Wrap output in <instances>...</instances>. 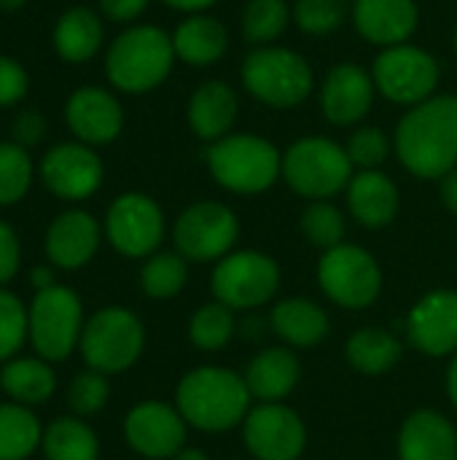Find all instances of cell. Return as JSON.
<instances>
[{
  "mask_svg": "<svg viewBox=\"0 0 457 460\" xmlns=\"http://www.w3.org/2000/svg\"><path fill=\"white\" fill-rule=\"evenodd\" d=\"M393 151L407 172L442 181L457 167V94H434L401 116Z\"/></svg>",
  "mask_w": 457,
  "mask_h": 460,
  "instance_id": "obj_1",
  "label": "cell"
},
{
  "mask_svg": "<svg viewBox=\"0 0 457 460\" xmlns=\"http://www.w3.org/2000/svg\"><path fill=\"white\" fill-rule=\"evenodd\" d=\"M183 420L199 431H229L250 412V391L245 377L226 367H197L183 375L175 394Z\"/></svg>",
  "mask_w": 457,
  "mask_h": 460,
  "instance_id": "obj_2",
  "label": "cell"
},
{
  "mask_svg": "<svg viewBox=\"0 0 457 460\" xmlns=\"http://www.w3.org/2000/svg\"><path fill=\"white\" fill-rule=\"evenodd\" d=\"M175 65L172 35L154 24H132L105 54L108 81L127 94L154 92L167 81Z\"/></svg>",
  "mask_w": 457,
  "mask_h": 460,
  "instance_id": "obj_3",
  "label": "cell"
},
{
  "mask_svg": "<svg viewBox=\"0 0 457 460\" xmlns=\"http://www.w3.org/2000/svg\"><path fill=\"white\" fill-rule=\"evenodd\" d=\"M205 162L218 186L242 197L269 191L283 175V154L277 146L250 132H232L210 143Z\"/></svg>",
  "mask_w": 457,
  "mask_h": 460,
  "instance_id": "obj_4",
  "label": "cell"
},
{
  "mask_svg": "<svg viewBox=\"0 0 457 460\" xmlns=\"http://www.w3.org/2000/svg\"><path fill=\"white\" fill-rule=\"evenodd\" d=\"M245 92L269 108H296L302 105L312 86L315 73L307 57L286 46H256L240 67Z\"/></svg>",
  "mask_w": 457,
  "mask_h": 460,
  "instance_id": "obj_5",
  "label": "cell"
},
{
  "mask_svg": "<svg viewBox=\"0 0 457 460\" xmlns=\"http://www.w3.org/2000/svg\"><path fill=\"white\" fill-rule=\"evenodd\" d=\"M356 167L342 143L310 135L294 140L283 154V181L307 199H331L347 189Z\"/></svg>",
  "mask_w": 457,
  "mask_h": 460,
  "instance_id": "obj_6",
  "label": "cell"
},
{
  "mask_svg": "<svg viewBox=\"0 0 457 460\" xmlns=\"http://www.w3.org/2000/svg\"><path fill=\"white\" fill-rule=\"evenodd\" d=\"M145 348V329L140 318L119 305L97 310L86 323L78 350L89 369L102 375H121L137 364Z\"/></svg>",
  "mask_w": 457,
  "mask_h": 460,
  "instance_id": "obj_7",
  "label": "cell"
},
{
  "mask_svg": "<svg viewBox=\"0 0 457 460\" xmlns=\"http://www.w3.org/2000/svg\"><path fill=\"white\" fill-rule=\"evenodd\" d=\"M30 345L48 361H65L81 342L83 334V302L67 286H51L38 291L30 302Z\"/></svg>",
  "mask_w": 457,
  "mask_h": 460,
  "instance_id": "obj_8",
  "label": "cell"
},
{
  "mask_svg": "<svg viewBox=\"0 0 457 460\" xmlns=\"http://www.w3.org/2000/svg\"><path fill=\"white\" fill-rule=\"evenodd\" d=\"M372 78L385 100L412 108L436 94L442 67L428 49L415 43H399L380 49L372 62Z\"/></svg>",
  "mask_w": 457,
  "mask_h": 460,
  "instance_id": "obj_9",
  "label": "cell"
},
{
  "mask_svg": "<svg viewBox=\"0 0 457 460\" xmlns=\"http://www.w3.org/2000/svg\"><path fill=\"white\" fill-rule=\"evenodd\" d=\"M318 283L334 305L364 310L374 305L382 291V270L369 251L342 243L323 251L318 261Z\"/></svg>",
  "mask_w": 457,
  "mask_h": 460,
  "instance_id": "obj_10",
  "label": "cell"
},
{
  "mask_svg": "<svg viewBox=\"0 0 457 460\" xmlns=\"http://www.w3.org/2000/svg\"><path fill=\"white\" fill-rule=\"evenodd\" d=\"M210 288L218 302L232 310H253L267 305L280 288V267L261 251H232L213 275Z\"/></svg>",
  "mask_w": 457,
  "mask_h": 460,
  "instance_id": "obj_11",
  "label": "cell"
},
{
  "mask_svg": "<svg viewBox=\"0 0 457 460\" xmlns=\"http://www.w3.org/2000/svg\"><path fill=\"white\" fill-rule=\"evenodd\" d=\"M172 237L186 261H221L237 245L240 221L229 205L205 199L178 216Z\"/></svg>",
  "mask_w": 457,
  "mask_h": 460,
  "instance_id": "obj_12",
  "label": "cell"
},
{
  "mask_svg": "<svg viewBox=\"0 0 457 460\" xmlns=\"http://www.w3.org/2000/svg\"><path fill=\"white\" fill-rule=\"evenodd\" d=\"M105 237L127 259H148L164 240V213L156 199L140 191L116 197L105 213Z\"/></svg>",
  "mask_w": 457,
  "mask_h": 460,
  "instance_id": "obj_13",
  "label": "cell"
},
{
  "mask_svg": "<svg viewBox=\"0 0 457 460\" xmlns=\"http://www.w3.org/2000/svg\"><path fill=\"white\" fill-rule=\"evenodd\" d=\"M242 439L256 460H299L307 447V429L291 407L275 402L245 415Z\"/></svg>",
  "mask_w": 457,
  "mask_h": 460,
  "instance_id": "obj_14",
  "label": "cell"
},
{
  "mask_svg": "<svg viewBox=\"0 0 457 460\" xmlns=\"http://www.w3.org/2000/svg\"><path fill=\"white\" fill-rule=\"evenodd\" d=\"M40 181L43 186L67 202H81L89 199L105 178V167L100 154L86 146V143H59L48 148L40 159Z\"/></svg>",
  "mask_w": 457,
  "mask_h": 460,
  "instance_id": "obj_15",
  "label": "cell"
},
{
  "mask_svg": "<svg viewBox=\"0 0 457 460\" xmlns=\"http://www.w3.org/2000/svg\"><path fill=\"white\" fill-rule=\"evenodd\" d=\"M186 420L178 407L164 402H140L124 418L127 445L151 460L175 458L186 445Z\"/></svg>",
  "mask_w": 457,
  "mask_h": 460,
  "instance_id": "obj_16",
  "label": "cell"
},
{
  "mask_svg": "<svg viewBox=\"0 0 457 460\" xmlns=\"http://www.w3.org/2000/svg\"><path fill=\"white\" fill-rule=\"evenodd\" d=\"M374 94L377 86L372 70L356 62H339L321 84V113L334 127L361 124L374 108Z\"/></svg>",
  "mask_w": 457,
  "mask_h": 460,
  "instance_id": "obj_17",
  "label": "cell"
},
{
  "mask_svg": "<svg viewBox=\"0 0 457 460\" xmlns=\"http://www.w3.org/2000/svg\"><path fill=\"white\" fill-rule=\"evenodd\" d=\"M407 337L423 356L444 358L457 353V291L426 294L409 313Z\"/></svg>",
  "mask_w": 457,
  "mask_h": 460,
  "instance_id": "obj_18",
  "label": "cell"
},
{
  "mask_svg": "<svg viewBox=\"0 0 457 460\" xmlns=\"http://www.w3.org/2000/svg\"><path fill=\"white\" fill-rule=\"evenodd\" d=\"M65 121L78 143L105 146L121 135L124 111L116 94L102 86H81L65 102Z\"/></svg>",
  "mask_w": 457,
  "mask_h": 460,
  "instance_id": "obj_19",
  "label": "cell"
},
{
  "mask_svg": "<svg viewBox=\"0 0 457 460\" xmlns=\"http://www.w3.org/2000/svg\"><path fill=\"white\" fill-rule=\"evenodd\" d=\"M350 19L364 40L388 49L409 43L420 24V8L415 0H353Z\"/></svg>",
  "mask_w": 457,
  "mask_h": 460,
  "instance_id": "obj_20",
  "label": "cell"
},
{
  "mask_svg": "<svg viewBox=\"0 0 457 460\" xmlns=\"http://www.w3.org/2000/svg\"><path fill=\"white\" fill-rule=\"evenodd\" d=\"M48 264L65 272L86 267L100 248V224L86 210H65L46 229Z\"/></svg>",
  "mask_w": 457,
  "mask_h": 460,
  "instance_id": "obj_21",
  "label": "cell"
},
{
  "mask_svg": "<svg viewBox=\"0 0 457 460\" xmlns=\"http://www.w3.org/2000/svg\"><path fill=\"white\" fill-rule=\"evenodd\" d=\"M237 113H240L237 92L226 81H218V78L199 84L191 92L189 105H186V121L191 132L205 143H215L232 135Z\"/></svg>",
  "mask_w": 457,
  "mask_h": 460,
  "instance_id": "obj_22",
  "label": "cell"
},
{
  "mask_svg": "<svg viewBox=\"0 0 457 460\" xmlns=\"http://www.w3.org/2000/svg\"><path fill=\"white\" fill-rule=\"evenodd\" d=\"M401 460H457L455 426L434 410L412 412L399 434Z\"/></svg>",
  "mask_w": 457,
  "mask_h": 460,
  "instance_id": "obj_23",
  "label": "cell"
},
{
  "mask_svg": "<svg viewBox=\"0 0 457 460\" xmlns=\"http://www.w3.org/2000/svg\"><path fill=\"white\" fill-rule=\"evenodd\" d=\"M345 191L353 218L366 229L388 226L401 205L399 186L382 170H358Z\"/></svg>",
  "mask_w": 457,
  "mask_h": 460,
  "instance_id": "obj_24",
  "label": "cell"
},
{
  "mask_svg": "<svg viewBox=\"0 0 457 460\" xmlns=\"http://www.w3.org/2000/svg\"><path fill=\"white\" fill-rule=\"evenodd\" d=\"M242 377L250 391V399H259L261 404H275L291 396L302 377V364L294 350L269 348L248 364Z\"/></svg>",
  "mask_w": 457,
  "mask_h": 460,
  "instance_id": "obj_25",
  "label": "cell"
},
{
  "mask_svg": "<svg viewBox=\"0 0 457 460\" xmlns=\"http://www.w3.org/2000/svg\"><path fill=\"white\" fill-rule=\"evenodd\" d=\"M175 57L191 67H210L229 51V30L210 13H189L172 32Z\"/></svg>",
  "mask_w": 457,
  "mask_h": 460,
  "instance_id": "obj_26",
  "label": "cell"
},
{
  "mask_svg": "<svg viewBox=\"0 0 457 460\" xmlns=\"http://www.w3.org/2000/svg\"><path fill=\"white\" fill-rule=\"evenodd\" d=\"M272 332L291 348H315L329 337L331 321L312 299H283L272 310Z\"/></svg>",
  "mask_w": 457,
  "mask_h": 460,
  "instance_id": "obj_27",
  "label": "cell"
},
{
  "mask_svg": "<svg viewBox=\"0 0 457 460\" xmlns=\"http://www.w3.org/2000/svg\"><path fill=\"white\" fill-rule=\"evenodd\" d=\"M51 38H54L57 54L65 62L81 65V62H89L100 51L105 40V27H102V19L92 8L73 5L57 19Z\"/></svg>",
  "mask_w": 457,
  "mask_h": 460,
  "instance_id": "obj_28",
  "label": "cell"
},
{
  "mask_svg": "<svg viewBox=\"0 0 457 460\" xmlns=\"http://www.w3.org/2000/svg\"><path fill=\"white\" fill-rule=\"evenodd\" d=\"M0 388L11 402L22 407H38L54 396L57 375L51 364L43 361L40 356H16L3 364Z\"/></svg>",
  "mask_w": 457,
  "mask_h": 460,
  "instance_id": "obj_29",
  "label": "cell"
},
{
  "mask_svg": "<svg viewBox=\"0 0 457 460\" xmlns=\"http://www.w3.org/2000/svg\"><path fill=\"white\" fill-rule=\"evenodd\" d=\"M345 356L356 372L369 375V377H380L401 361L404 348L391 332H385L380 326H366V329H358L347 340Z\"/></svg>",
  "mask_w": 457,
  "mask_h": 460,
  "instance_id": "obj_30",
  "label": "cell"
},
{
  "mask_svg": "<svg viewBox=\"0 0 457 460\" xmlns=\"http://www.w3.org/2000/svg\"><path fill=\"white\" fill-rule=\"evenodd\" d=\"M40 450L46 460H97L100 439L83 418H57L43 429Z\"/></svg>",
  "mask_w": 457,
  "mask_h": 460,
  "instance_id": "obj_31",
  "label": "cell"
},
{
  "mask_svg": "<svg viewBox=\"0 0 457 460\" xmlns=\"http://www.w3.org/2000/svg\"><path fill=\"white\" fill-rule=\"evenodd\" d=\"M43 442V426L30 407L0 404V460H27Z\"/></svg>",
  "mask_w": 457,
  "mask_h": 460,
  "instance_id": "obj_32",
  "label": "cell"
},
{
  "mask_svg": "<svg viewBox=\"0 0 457 460\" xmlns=\"http://www.w3.org/2000/svg\"><path fill=\"white\" fill-rule=\"evenodd\" d=\"M294 22V13L286 0H248L242 8V35L256 46H272Z\"/></svg>",
  "mask_w": 457,
  "mask_h": 460,
  "instance_id": "obj_33",
  "label": "cell"
},
{
  "mask_svg": "<svg viewBox=\"0 0 457 460\" xmlns=\"http://www.w3.org/2000/svg\"><path fill=\"white\" fill-rule=\"evenodd\" d=\"M189 267L180 253H154L140 270V288L151 299H172L186 288Z\"/></svg>",
  "mask_w": 457,
  "mask_h": 460,
  "instance_id": "obj_34",
  "label": "cell"
},
{
  "mask_svg": "<svg viewBox=\"0 0 457 460\" xmlns=\"http://www.w3.org/2000/svg\"><path fill=\"white\" fill-rule=\"evenodd\" d=\"M234 332H237L234 310L226 307L218 299L210 302V305H202L189 321V340L199 350H221V348H226L229 340L234 337Z\"/></svg>",
  "mask_w": 457,
  "mask_h": 460,
  "instance_id": "obj_35",
  "label": "cell"
},
{
  "mask_svg": "<svg viewBox=\"0 0 457 460\" xmlns=\"http://www.w3.org/2000/svg\"><path fill=\"white\" fill-rule=\"evenodd\" d=\"M32 159L30 151L13 140L0 143V208L16 205L27 197L32 186Z\"/></svg>",
  "mask_w": 457,
  "mask_h": 460,
  "instance_id": "obj_36",
  "label": "cell"
},
{
  "mask_svg": "<svg viewBox=\"0 0 457 460\" xmlns=\"http://www.w3.org/2000/svg\"><path fill=\"white\" fill-rule=\"evenodd\" d=\"M299 226L302 234L321 251H331L345 243V213L329 199L310 202L299 218Z\"/></svg>",
  "mask_w": 457,
  "mask_h": 460,
  "instance_id": "obj_37",
  "label": "cell"
},
{
  "mask_svg": "<svg viewBox=\"0 0 457 460\" xmlns=\"http://www.w3.org/2000/svg\"><path fill=\"white\" fill-rule=\"evenodd\" d=\"M30 340V310L8 288H0V364L16 358Z\"/></svg>",
  "mask_w": 457,
  "mask_h": 460,
  "instance_id": "obj_38",
  "label": "cell"
},
{
  "mask_svg": "<svg viewBox=\"0 0 457 460\" xmlns=\"http://www.w3.org/2000/svg\"><path fill=\"white\" fill-rule=\"evenodd\" d=\"M291 13H294V24L302 32L331 35L345 24L350 13V3L347 0H296Z\"/></svg>",
  "mask_w": 457,
  "mask_h": 460,
  "instance_id": "obj_39",
  "label": "cell"
},
{
  "mask_svg": "<svg viewBox=\"0 0 457 460\" xmlns=\"http://www.w3.org/2000/svg\"><path fill=\"white\" fill-rule=\"evenodd\" d=\"M108 399H110V383L108 375L102 372L83 369L67 385V407L75 418H89L102 412Z\"/></svg>",
  "mask_w": 457,
  "mask_h": 460,
  "instance_id": "obj_40",
  "label": "cell"
},
{
  "mask_svg": "<svg viewBox=\"0 0 457 460\" xmlns=\"http://www.w3.org/2000/svg\"><path fill=\"white\" fill-rule=\"evenodd\" d=\"M391 137L380 127H358L345 143V151L356 170H380L391 156Z\"/></svg>",
  "mask_w": 457,
  "mask_h": 460,
  "instance_id": "obj_41",
  "label": "cell"
},
{
  "mask_svg": "<svg viewBox=\"0 0 457 460\" xmlns=\"http://www.w3.org/2000/svg\"><path fill=\"white\" fill-rule=\"evenodd\" d=\"M30 89V75L19 59L0 54V108H11L24 100Z\"/></svg>",
  "mask_w": 457,
  "mask_h": 460,
  "instance_id": "obj_42",
  "label": "cell"
},
{
  "mask_svg": "<svg viewBox=\"0 0 457 460\" xmlns=\"http://www.w3.org/2000/svg\"><path fill=\"white\" fill-rule=\"evenodd\" d=\"M46 116L35 108H24L11 121V140L22 148H32L46 137Z\"/></svg>",
  "mask_w": 457,
  "mask_h": 460,
  "instance_id": "obj_43",
  "label": "cell"
},
{
  "mask_svg": "<svg viewBox=\"0 0 457 460\" xmlns=\"http://www.w3.org/2000/svg\"><path fill=\"white\" fill-rule=\"evenodd\" d=\"M22 267V243L8 221L0 218V288L19 275Z\"/></svg>",
  "mask_w": 457,
  "mask_h": 460,
  "instance_id": "obj_44",
  "label": "cell"
},
{
  "mask_svg": "<svg viewBox=\"0 0 457 460\" xmlns=\"http://www.w3.org/2000/svg\"><path fill=\"white\" fill-rule=\"evenodd\" d=\"M148 3L151 0H100V11L110 22L129 24L148 8Z\"/></svg>",
  "mask_w": 457,
  "mask_h": 460,
  "instance_id": "obj_45",
  "label": "cell"
},
{
  "mask_svg": "<svg viewBox=\"0 0 457 460\" xmlns=\"http://www.w3.org/2000/svg\"><path fill=\"white\" fill-rule=\"evenodd\" d=\"M439 194H442L444 208L457 218V167L439 181Z\"/></svg>",
  "mask_w": 457,
  "mask_h": 460,
  "instance_id": "obj_46",
  "label": "cell"
},
{
  "mask_svg": "<svg viewBox=\"0 0 457 460\" xmlns=\"http://www.w3.org/2000/svg\"><path fill=\"white\" fill-rule=\"evenodd\" d=\"M30 286L35 288V294H38V291H46V288H51V286H57V275H54L51 264H35V267L30 270Z\"/></svg>",
  "mask_w": 457,
  "mask_h": 460,
  "instance_id": "obj_47",
  "label": "cell"
},
{
  "mask_svg": "<svg viewBox=\"0 0 457 460\" xmlns=\"http://www.w3.org/2000/svg\"><path fill=\"white\" fill-rule=\"evenodd\" d=\"M175 11H183V13H205L210 5H215V0H159Z\"/></svg>",
  "mask_w": 457,
  "mask_h": 460,
  "instance_id": "obj_48",
  "label": "cell"
},
{
  "mask_svg": "<svg viewBox=\"0 0 457 460\" xmlns=\"http://www.w3.org/2000/svg\"><path fill=\"white\" fill-rule=\"evenodd\" d=\"M447 396H450V402L455 404L457 410V353L453 356L450 369H447Z\"/></svg>",
  "mask_w": 457,
  "mask_h": 460,
  "instance_id": "obj_49",
  "label": "cell"
},
{
  "mask_svg": "<svg viewBox=\"0 0 457 460\" xmlns=\"http://www.w3.org/2000/svg\"><path fill=\"white\" fill-rule=\"evenodd\" d=\"M172 460H210V458H207L202 450H194V447H191V450H186V447H183V450H180V453H178Z\"/></svg>",
  "mask_w": 457,
  "mask_h": 460,
  "instance_id": "obj_50",
  "label": "cell"
},
{
  "mask_svg": "<svg viewBox=\"0 0 457 460\" xmlns=\"http://www.w3.org/2000/svg\"><path fill=\"white\" fill-rule=\"evenodd\" d=\"M27 0H0V11H16V8H22Z\"/></svg>",
  "mask_w": 457,
  "mask_h": 460,
  "instance_id": "obj_51",
  "label": "cell"
},
{
  "mask_svg": "<svg viewBox=\"0 0 457 460\" xmlns=\"http://www.w3.org/2000/svg\"><path fill=\"white\" fill-rule=\"evenodd\" d=\"M453 43H455V54H457V27H455V40H453Z\"/></svg>",
  "mask_w": 457,
  "mask_h": 460,
  "instance_id": "obj_52",
  "label": "cell"
}]
</instances>
